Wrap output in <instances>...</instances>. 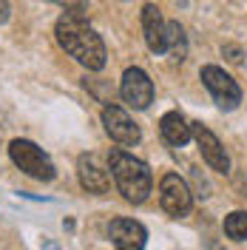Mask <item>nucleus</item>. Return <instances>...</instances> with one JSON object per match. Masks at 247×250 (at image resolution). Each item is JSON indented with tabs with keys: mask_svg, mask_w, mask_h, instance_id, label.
I'll return each mask as SVG.
<instances>
[{
	"mask_svg": "<svg viewBox=\"0 0 247 250\" xmlns=\"http://www.w3.org/2000/svg\"><path fill=\"white\" fill-rule=\"evenodd\" d=\"M103 125H105L111 140L120 142V145H137L142 140V134H139V128L134 125V120L120 105H105L103 108Z\"/></svg>",
	"mask_w": 247,
	"mask_h": 250,
	"instance_id": "nucleus-7",
	"label": "nucleus"
},
{
	"mask_svg": "<svg viewBox=\"0 0 247 250\" xmlns=\"http://www.w3.org/2000/svg\"><path fill=\"white\" fill-rule=\"evenodd\" d=\"M193 140L199 145L202 159H205L213 171H219V173L230 171V156H227V151L222 148V142L216 140V134H213L210 128H205L202 123H193Z\"/></svg>",
	"mask_w": 247,
	"mask_h": 250,
	"instance_id": "nucleus-8",
	"label": "nucleus"
},
{
	"mask_svg": "<svg viewBox=\"0 0 247 250\" xmlns=\"http://www.w3.org/2000/svg\"><path fill=\"white\" fill-rule=\"evenodd\" d=\"M159 131H162V140L168 142V145H173V148H182L193 137V125L187 123L179 111H168L159 120Z\"/></svg>",
	"mask_w": 247,
	"mask_h": 250,
	"instance_id": "nucleus-12",
	"label": "nucleus"
},
{
	"mask_svg": "<svg viewBox=\"0 0 247 250\" xmlns=\"http://www.w3.org/2000/svg\"><path fill=\"white\" fill-rule=\"evenodd\" d=\"M108 236L117 245V250H142L145 239H148V230L134 219H114L108 228Z\"/></svg>",
	"mask_w": 247,
	"mask_h": 250,
	"instance_id": "nucleus-10",
	"label": "nucleus"
},
{
	"mask_svg": "<svg viewBox=\"0 0 247 250\" xmlns=\"http://www.w3.org/2000/svg\"><path fill=\"white\" fill-rule=\"evenodd\" d=\"M120 94L131 108L145 111L154 103V83L142 68H128L123 74V83H120Z\"/></svg>",
	"mask_w": 247,
	"mask_h": 250,
	"instance_id": "nucleus-6",
	"label": "nucleus"
},
{
	"mask_svg": "<svg viewBox=\"0 0 247 250\" xmlns=\"http://www.w3.org/2000/svg\"><path fill=\"white\" fill-rule=\"evenodd\" d=\"M51 3H57V6L65 9V12H74V15H82L85 6H88V0H51Z\"/></svg>",
	"mask_w": 247,
	"mask_h": 250,
	"instance_id": "nucleus-15",
	"label": "nucleus"
},
{
	"mask_svg": "<svg viewBox=\"0 0 247 250\" xmlns=\"http://www.w3.org/2000/svg\"><path fill=\"white\" fill-rule=\"evenodd\" d=\"M9 156L23 173H29L31 179H40V182H51L57 171H54V162L48 159V154L43 148H37L31 140H12L9 142Z\"/></svg>",
	"mask_w": 247,
	"mask_h": 250,
	"instance_id": "nucleus-3",
	"label": "nucleus"
},
{
	"mask_svg": "<svg viewBox=\"0 0 247 250\" xmlns=\"http://www.w3.org/2000/svg\"><path fill=\"white\" fill-rule=\"evenodd\" d=\"M142 31H145L148 48L154 54H165V20L154 3H145V9H142Z\"/></svg>",
	"mask_w": 247,
	"mask_h": 250,
	"instance_id": "nucleus-11",
	"label": "nucleus"
},
{
	"mask_svg": "<svg viewBox=\"0 0 247 250\" xmlns=\"http://www.w3.org/2000/svg\"><path fill=\"white\" fill-rule=\"evenodd\" d=\"M108 168L111 176H114V185L123 193L128 202L142 205L148 196H151V188H154V176H151V168L137 159V156L125 154V151H111L108 154Z\"/></svg>",
	"mask_w": 247,
	"mask_h": 250,
	"instance_id": "nucleus-2",
	"label": "nucleus"
},
{
	"mask_svg": "<svg viewBox=\"0 0 247 250\" xmlns=\"http://www.w3.org/2000/svg\"><path fill=\"white\" fill-rule=\"evenodd\" d=\"M202 83H205V88L210 91V97L216 100L219 108L233 111L242 103V88H239L236 80H233L230 74H225L219 65H205V68H202Z\"/></svg>",
	"mask_w": 247,
	"mask_h": 250,
	"instance_id": "nucleus-4",
	"label": "nucleus"
},
{
	"mask_svg": "<svg viewBox=\"0 0 247 250\" xmlns=\"http://www.w3.org/2000/svg\"><path fill=\"white\" fill-rule=\"evenodd\" d=\"M159 202H162V210L170 216H187L193 208V193L182 176L165 173L159 182Z\"/></svg>",
	"mask_w": 247,
	"mask_h": 250,
	"instance_id": "nucleus-5",
	"label": "nucleus"
},
{
	"mask_svg": "<svg viewBox=\"0 0 247 250\" xmlns=\"http://www.w3.org/2000/svg\"><path fill=\"white\" fill-rule=\"evenodd\" d=\"M9 15H12L9 3H6V0H0V23H6V20H9Z\"/></svg>",
	"mask_w": 247,
	"mask_h": 250,
	"instance_id": "nucleus-17",
	"label": "nucleus"
},
{
	"mask_svg": "<svg viewBox=\"0 0 247 250\" xmlns=\"http://www.w3.org/2000/svg\"><path fill=\"white\" fill-rule=\"evenodd\" d=\"M165 51H168V54H170L176 62H182V60L187 57V37H185V29H182L176 20L165 23Z\"/></svg>",
	"mask_w": 247,
	"mask_h": 250,
	"instance_id": "nucleus-13",
	"label": "nucleus"
},
{
	"mask_svg": "<svg viewBox=\"0 0 247 250\" xmlns=\"http://www.w3.org/2000/svg\"><path fill=\"white\" fill-rule=\"evenodd\" d=\"M225 233L230 236L233 242H245L247 239V213L245 210H233L230 216L225 219Z\"/></svg>",
	"mask_w": 247,
	"mask_h": 250,
	"instance_id": "nucleus-14",
	"label": "nucleus"
},
{
	"mask_svg": "<svg viewBox=\"0 0 247 250\" xmlns=\"http://www.w3.org/2000/svg\"><path fill=\"white\" fill-rule=\"evenodd\" d=\"M225 54L230 62H242V48L239 46H225Z\"/></svg>",
	"mask_w": 247,
	"mask_h": 250,
	"instance_id": "nucleus-16",
	"label": "nucleus"
},
{
	"mask_svg": "<svg viewBox=\"0 0 247 250\" xmlns=\"http://www.w3.org/2000/svg\"><path fill=\"white\" fill-rule=\"evenodd\" d=\"M77 176H80V185L85 188L88 193H108L111 188V176L108 171L97 162V156L94 154H82L77 159Z\"/></svg>",
	"mask_w": 247,
	"mask_h": 250,
	"instance_id": "nucleus-9",
	"label": "nucleus"
},
{
	"mask_svg": "<svg viewBox=\"0 0 247 250\" xmlns=\"http://www.w3.org/2000/svg\"><path fill=\"white\" fill-rule=\"evenodd\" d=\"M57 43H60L80 65H85L88 71H100L105 65V43L97 31L82 20V15L65 12L54 26Z\"/></svg>",
	"mask_w": 247,
	"mask_h": 250,
	"instance_id": "nucleus-1",
	"label": "nucleus"
}]
</instances>
